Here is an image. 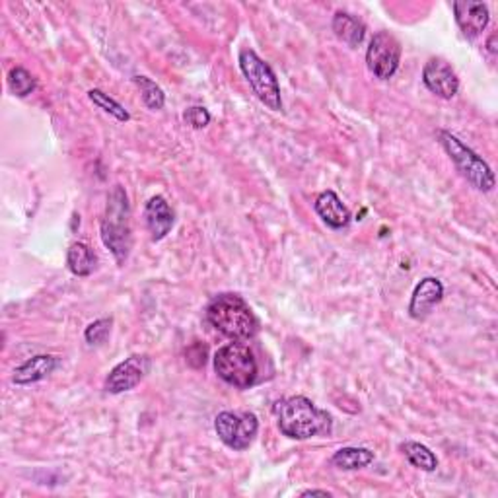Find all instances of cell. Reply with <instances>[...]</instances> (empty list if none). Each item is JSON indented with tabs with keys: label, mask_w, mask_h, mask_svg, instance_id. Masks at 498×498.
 Segmentation results:
<instances>
[{
	"label": "cell",
	"mask_w": 498,
	"mask_h": 498,
	"mask_svg": "<svg viewBox=\"0 0 498 498\" xmlns=\"http://www.w3.org/2000/svg\"><path fill=\"white\" fill-rule=\"evenodd\" d=\"M276 420L281 433L291 440H309L333 430V418L324 409L316 407L304 395H294L276 403Z\"/></svg>",
	"instance_id": "6da1fadb"
},
{
	"label": "cell",
	"mask_w": 498,
	"mask_h": 498,
	"mask_svg": "<svg viewBox=\"0 0 498 498\" xmlns=\"http://www.w3.org/2000/svg\"><path fill=\"white\" fill-rule=\"evenodd\" d=\"M207 319L218 333L232 341H249L257 335L259 322L248 302L238 294H220L207 308Z\"/></svg>",
	"instance_id": "7a4b0ae2"
},
{
	"label": "cell",
	"mask_w": 498,
	"mask_h": 498,
	"mask_svg": "<svg viewBox=\"0 0 498 498\" xmlns=\"http://www.w3.org/2000/svg\"><path fill=\"white\" fill-rule=\"evenodd\" d=\"M102 241L119 265L127 261L132 246L131 205L127 191L121 185H115L112 193L107 195L106 215L102 220Z\"/></svg>",
	"instance_id": "3957f363"
},
{
	"label": "cell",
	"mask_w": 498,
	"mask_h": 498,
	"mask_svg": "<svg viewBox=\"0 0 498 498\" xmlns=\"http://www.w3.org/2000/svg\"><path fill=\"white\" fill-rule=\"evenodd\" d=\"M215 372L218 378L236 390H249L257 382V360L243 342H230L215 354Z\"/></svg>",
	"instance_id": "277c9868"
},
{
	"label": "cell",
	"mask_w": 498,
	"mask_h": 498,
	"mask_svg": "<svg viewBox=\"0 0 498 498\" xmlns=\"http://www.w3.org/2000/svg\"><path fill=\"white\" fill-rule=\"evenodd\" d=\"M438 140L442 148L446 150L450 160L456 164L458 172L466 177V180L483 193H489L494 190V173L491 165L486 164L477 152H473L469 147L452 135L448 131H438Z\"/></svg>",
	"instance_id": "5b68a950"
},
{
	"label": "cell",
	"mask_w": 498,
	"mask_h": 498,
	"mask_svg": "<svg viewBox=\"0 0 498 498\" xmlns=\"http://www.w3.org/2000/svg\"><path fill=\"white\" fill-rule=\"evenodd\" d=\"M238 61H240V69L243 76L248 79L253 94H256L261 102L271 109V112H281L283 109L281 86L269 63H265L253 49H241Z\"/></svg>",
	"instance_id": "8992f818"
},
{
	"label": "cell",
	"mask_w": 498,
	"mask_h": 498,
	"mask_svg": "<svg viewBox=\"0 0 498 498\" xmlns=\"http://www.w3.org/2000/svg\"><path fill=\"white\" fill-rule=\"evenodd\" d=\"M215 430L223 444L241 452L251 446L259 430V420L253 413H232L223 411L215 418Z\"/></svg>",
	"instance_id": "52a82bcc"
},
{
	"label": "cell",
	"mask_w": 498,
	"mask_h": 498,
	"mask_svg": "<svg viewBox=\"0 0 498 498\" xmlns=\"http://www.w3.org/2000/svg\"><path fill=\"white\" fill-rule=\"evenodd\" d=\"M401 43L390 31H380L372 38L367 51V64L370 72L380 80H390L400 69Z\"/></svg>",
	"instance_id": "ba28073f"
},
{
	"label": "cell",
	"mask_w": 498,
	"mask_h": 498,
	"mask_svg": "<svg viewBox=\"0 0 498 498\" xmlns=\"http://www.w3.org/2000/svg\"><path fill=\"white\" fill-rule=\"evenodd\" d=\"M150 367H152V360L147 357V354H132V357L119 362L117 367L109 372L104 384L106 392L114 395L131 392L132 387H137L147 378Z\"/></svg>",
	"instance_id": "9c48e42d"
},
{
	"label": "cell",
	"mask_w": 498,
	"mask_h": 498,
	"mask_svg": "<svg viewBox=\"0 0 498 498\" xmlns=\"http://www.w3.org/2000/svg\"><path fill=\"white\" fill-rule=\"evenodd\" d=\"M423 82L430 92L442 99H452L460 90L458 74L444 59H430L425 64Z\"/></svg>",
	"instance_id": "30bf717a"
},
{
	"label": "cell",
	"mask_w": 498,
	"mask_h": 498,
	"mask_svg": "<svg viewBox=\"0 0 498 498\" xmlns=\"http://www.w3.org/2000/svg\"><path fill=\"white\" fill-rule=\"evenodd\" d=\"M453 16H456L458 26L468 39L479 38L491 21L489 6L483 3H473V0H458V3H453Z\"/></svg>",
	"instance_id": "8fae6325"
},
{
	"label": "cell",
	"mask_w": 498,
	"mask_h": 498,
	"mask_svg": "<svg viewBox=\"0 0 498 498\" xmlns=\"http://www.w3.org/2000/svg\"><path fill=\"white\" fill-rule=\"evenodd\" d=\"M442 298H444V284L436 276H426L415 286L411 304H409V316L417 319V322L426 319L433 312V308L442 302Z\"/></svg>",
	"instance_id": "7c38bea8"
},
{
	"label": "cell",
	"mask_w": 498,
	"mask_h": 498,
	"mask_svg": "<svg viewBox=\"0 0 498 498\" xmlns=\"http://www.w3.org/2000/svg\"><path fill=\"white\" fill-rule=\"evenodd\" d=\"M145 218H147V226L150 230V236L154 241L164 240L170 234L175 224V215H173L172 207L165 203V198L160 195L152 197L147 203Z\"/></svg>",
	"instance_id": "4fadbf2b"
},
{
	"label": "cell",
	"mask_w": 498,
	"mask_h": 498,
	"mask_svg": "<svg viewBox=\"0 0 498 498\" xmlns=\"http://www.w3.org/2000/svg\"><path fill=\"white\" fill-rule=\"evenodd\" d=\"M314 208L317 216L322 218L329 228L342 230L350 224V210L341 201L335 191H324L316 198Z\"/></svg>",
	"instance_id": "5bb4252c"
},
{
	"label": "cell",
	"mask_w": 498,
	"mask_h": 498,
	"mask_svg": "<svg viewBox=\"0 0 498 498\" xmlns=\"http://www.w3.org/2000/svg\"><path fill=\"white\" fill-rule=\"evenodd\" d=\"M59 367V359L53 357V354H38V357L28 359L24 364L14 370L13 382L16 385H30L46 380L47 376L55 372V368Z\"/></svg>",
	"instance_id": "9a60e30c"
},
{
	"label": "cell",
	"mask_w": 498,
	"mask_h": 498,
	"mask_svg": "<svg viewBox=\"0 0 498 498\" xmlns=\"http://www.w3.org/2000/svg\"><path fill=\"white\" fill-rule=\"evenodd\" d=\"M331 26H333L335 36L352 49L362 46L364 38H367V26L349 13H337L333 16V24Z\"/></svg>",
	"instance_id": "2e32d148"
},
{
	"label": "cell",
	"mask_w": 498,
	"mask_h": 498,
	"mask_svg": "<svg viewBox=\"0 0 498 498\" xmlns=\"http://www.w3.org/2000/svg\"><path fill=\"white\" fill-rule=\"evenodd\" d=\"M374 452L368 448H341L331 458V466L342 471H359L374 461Z\"/></svg>",
	"instance_id": "e0dca14e"
},
{
	"label": "cell",
	"mask_w": 498,
	"mask_h": 498,
	"mask_svg": "<svg viewBox=\"0 0 498 498\" xmlns=\"http://www.w3.org/2000/svg\"><path fill=\"white\" fill-rule=\"evenodd\" d=\"M66 265H69L72 274L88 276L96 269V256L84 241H74L66 251Z\"/></svg>",
	"instance_id": "ac0fdd59"
},
{
	"label": "cell",
	"mask_w": 498,
	"mask_h": 498,
	"mask_svg": "<svg viewBox=\"0 0 498 498\" xmlns=\"http://www.w3.org/2000/svg\"><path fill=\"white\" fill-rule=\"evenodd\" d=\"M405 458L409 460L413 468L420 469V471H426V473H433L438 468V460L430 448L418 444V442H405L401 446Z\"/></svg>",
	"instance_id": "d6986e66"
},
{
	"label": "cell",
	"mask_w": 498,
	"mask_h": 498,
	"mask_svg": "<svg viewBox=\"0 0 498 498\" xmlns=\"http://www.w3.org/2000/svg\"><path fill=\"white\" fill-rule=\"evenodd\" d=\"M132 82H135L140 88V94H142V102L152 112H160V109L165 106V94L162 88L150 80L148 76H132Z\"/></svg>",
	"instance_id": "ffe728a7"
},
{
	"label": "cell",
	"mask_w": 498,
	"mask_h": 498,
	"mask_svg": "<svg viewBox=\"0 0 498 498\" xmlns=\"http://www.w3.org/2000/svg\"><path fill=\"white\" fill-rule=\"evenodd\" d=\"M8 86L14 96L26 97L31 92H36L38 80H36V76L24 69V66H14V69L8 72Z\"/></svg>",
	"instance_id": "44dd1931"
},
{
	"label": "cell",
	"mask_w": 498,
	"mask_h": 498,
	"mask_svg": "<svg viewBox=\"0 0 498 498\" xmlns=\"http://www.w3.org/2000/svg\"><path fill=\"white\" fill-rule=\"evenodd\" d=\"M88 97L92 99L94 106H97L99 109H104L106 114H109L114 119H117L119 123H127V121L131 119V114L117 102V99H114L112 96L102 92V90H97V88H94V90L88 92Z\"/></svg>",
	"instance_id": "7402d4cb"
},
{
	"label": "cell",
	"mask_w": 498,
	"mask_h": 498,
	"mask_svg": "<svg viewBox=\"0 0 498 498\" xmlns=\"http://www.w3.org/2000/svg\"><path fill=\"white\" fill-rule=\"evenodd\" d=\"M112 325H114V317H102L96 319L94 324H90L84 331V339L88 345H102V342L107 341L109 333H112Z\"/></svg>",
	"instance_id": "603a6c76"
},
{
	"label": "cell",
	"mask_w": 498,
	"mask_h": 498,
	"mask_svg": "<svg viewBox=\"0 0 498 498\" xmlns=\"http://www.w3.org/2000/svg\"><path fill=\"white\" fill-rule=\"evenodd\" d=\"M183 119L187 121V125H191L193 129H205L210 123V114L201 106H193L187 109Z\"/></svg>",
	"instance_id": "cb8c5ba5"
},
{
	"label": "cell",
	"mask_w": 498,
	"mask_h": 498,
	"mask_svg": "<svg viewBox=\"0 0 498 498\" xmlns=\"http://www.w3.org/2000/svg\"><path fill=\"white\" fill-rule=\"evenodd\" d=\"M302 496H331L329 491H317V489H309V491H304Z\"/></svg>",
	"instance_id": "d4e9b609"
},
{
	"label": "cell",
	"mask_w": 498,
	"mask_h": 498,
	"mask_svg": "<svg viewBox=\"0 0 498 498\" xmlns=\"http://www.w3.org/2000/svg\"><path fill=\"white\" fill-rule=\"evenodd\" d=\"M494 39H496V36H493V38L489 39V51H491V53H496V47H494Z\"/></svg>",
	"instance_id": "484cf974"
}]
</instances>
